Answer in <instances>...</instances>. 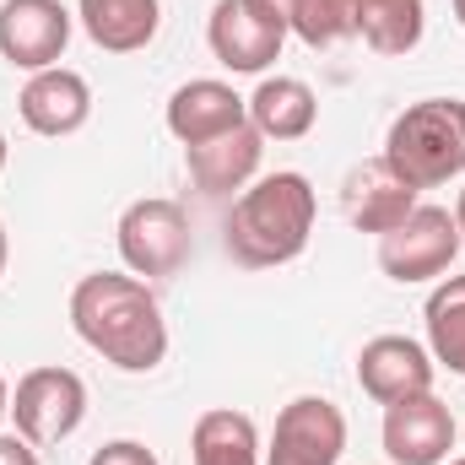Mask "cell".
Here are the masks:
<instances>
[{
	"mask_svg": "<svg viewBox=\"0 0 465 465\" xmlns=\"http://www.w3.org/2000/svg\"><path fill=\"white\" fill-rule=\"evenodd\" d=\"M71 325L119 373H152L168 357V320L152 287L130 271H93L71 292Z\"/></svg>",
	"mask_w": 465,
	"mask_h": 465,
	"instance_id": "obj_1",
	"label": "cell"
},
{
	"mask_svg": "<svg viewBox=\"0 0 465 465\" xmlns=\"http://www.w3.org/2000/svg\"><path fill=\"white\" fill-rule=\"evenodd\" d=\"M320 217L314 184L292 168L254 179L228 212V254L249 271H271V265H292L309 249V232Z\"/></svg>",
	"mask_w": 465,
	"mask_h": 465,
	"instance_id": "obj_2",
	"label": "cell"
},
{
	"mask_svg": "<svg viewBox=\"0 0 465 465\" xmlns=\"http://www.w3.org/2000/svg\"><path fill=\"white\" fill-rule=\"evenodd\" d=\"M379 157L417 195L460 179L465 173V98H422L406 114H395Z\"/></svg>",
	"mask_w": 465,
	"mask_h": 465,
	"instance_id": "obj_3",
	"label": "cell"
},
{
	"mask_svg": "<svg viewBox=\"0 0 465 465\" xmlns=\"http://www.w3.org/2000/svg\"><path fill=\"white\" fill-rule=\"evenodd\" d=\"M87 417V384L76 368H60V362H44V368H27L11 390V422L27 444H65Z\"/></svg>",
	"mask_w": 465,
	"mask_h": 465,
	"instance_id": "obj_4",
	"label": "cell"
},
{
	"mask_svg": "<svg viewBox=\"0 0 465 465\" xmlns=\"http://www.w3.org/2000/svg\"><path fill=\"white\" fill-rule=\"evenodd\" d=\"M119 260L130 276H173L184 260H190V217L179 201L168 195H146V201H130L119 212Z\"/></svg>",
	"mask_w": 465,
	"mask_h": 465,
	"instance_id": "obj_5",
	"label": "cell"
},
{
	"mask_svg": "<svg viewBox=\"0 0 465 465\" xmlns=\"http://www.w3.org/2000/svg\"><path fill=\"white\" fill-rule=\"evenodd\" d=\"M460 228H455V212H444V206H417L401 228H390L379 238V271L390 276V282H401V287H411V282H433V276H444L450 265H455V254H460Z\"/></svg>",
	"mask_w": 465,
	"mask_h": 465,
	"instance_id": "obj_6",
	"label": "cell"
},
{
	"mask_svg": "<svg viewBox=\"0 0 465 465\" xmlns=\"http://www.w3.org/2000/svg\"><path fill=\"white\" fill-rule=\"evenodd\" d=\"M347 450V417L325 395H298L282 406L265 465H341Z\"/></svg>",
	"mask_w": 465,
	"mask_h": 465,
	"instance_id": "obj_7",
	"label": "cell"
},
{
	"mask_svg": "<svg viewBox=\"0 0 465 465\" xmlns=\"http://www.w3.org/2000/svg\"><path fill=\"white\" fill-rule=\"evenodd\" d=\"M379 439H384V455L395 465H444L460 428H455V411L433 390H422V395H406V401L384 406Z\"/></svg>",
	"mask_w": 465,
	"mask_h": 465,
	"instance_id": "obj_8",
	"label": "cell"
},
{
	"mask_svg": "<svg viewBox=\"0 0 465 465\" xmlns=\"http://www.w3.org/2000/svg\"><path fill=\"white\" fill-rule=\"evenodd\" d=\"M71 11L60 0H5L0 5V60L16 71H49L60 65L71 44Z\"/></svg>",
	"mask_w": 465,
	"mask_h": 465,
	"instance_id": "obj_9",
	"label": "cell"
},
{
	"mask_svg": "<svg viewBox=\"0 0 465 465\" xmlns=\"http://www.w3.org/2000/svg\"><path fill=\"white\" fill-rule=\"evenodd\" d=\"M433 373H439L433 351L422 341H411V336H373L368 347L357 351V384L379 406H395L406 395L433 390Z\"/></svg>",
	"mask_w": 465,
	"mask_h": 465,
	"instance_id": "obj_10",
	"label": "cell"
},
{
	"mask_svg": "<svg viewBox=\"0 0 465 465\" xmlns=\"http://www.w3.org/2000/svg\"><path fill=\"white\" fill-rule=\"evenodd\" d=\"M16 114L33 135H76L87 119H93V87L82 71L71 65H49V71H33L27 87L16 93Z\"/></svg>",
	"mask_w": 465,
	"mask_h": 465,
	"instance_id": "obj_11",
	"label": "cell"
},
{
	"mask_svg": "<svg viewBox=\"0 0 465 465\" xmlns=\"http://www.w3.org/2000/svg\"><path fill=\"white\" fill-rule=\"evenodd\" d=\"M206 44H212L217 65H228L232 76H260L282 60L287 33L260 22L243 0H217L212 16H206Z\"/></svg>",
	"mask_w": 465,
	"mask_h": 465,
	"instance_id": "obj_12",
	"label": "cell"
},
{
	"mask_svg": "<svg viewBox=\"0 0 465 465\" xmlns=\"http://www.w3.org/2000/svg\"><path fill=\"white\" fill-rule=\"evenodd\" d=\"M168 135L179 146H201V141H217L228 135L232 124L249 119V98H238L228 82L217 76H201V82H184L173 98H168Z\"/></svg>",
	"mask_w": 465,
	"mask_h": 465,
	"instance_id": "obj_13",
	"label": "cell"
},
{
	"mask_svg": "<svg viewBox=\"0 0 465 465\" xmlns=\"http://www.w3.org/2000/svg\"><path fill=\"white\" fill-rule=\"evenodd\" d=\"M260 157H265V135L249 119L232 124L228 135H217V141L184 146V168H190V179H195L201 195H232V190H243L260 173Z\"/></svg>",
	"mask_w": 465,
	"mask_h": 465,
	"instance_id": "obj_14",
	"label": "cell"
},
{
	"mask_svg": "<svg viewBox=\"0 0 465 465\" xmlns=\"http://www.w3.org/2000/svg\"><path fill=\"white\" fill-rule=\"evenodd\" d=\"M417 206H422L417 190L406 179H395L384 157H373V163H362V168L347 173V217L357 232H379L384 238L390 228H401Z\"/></svg>",
	"mask_w": 465,
	"mask_h": 465,
	"instance_id": "obj_15",
	"label": "cell"
},
{
	"mask_svg": "<svg viewBox=\"0 0 465 465\" xmlns=\"http://www.w3.org/2000/svg\"><path fill=\"white\" fill-rule=\"evenodd\" d=\"M87 38L104 54H135L163 27V0H76Z\"/></svg>",
	"mask_w": 465,
	"mask_h": 465,
	"instance_id": "obj_16",
	"label": "cell"
},
{
	"mask_svg": "<svg viewBox=\"0 0 465 465\" xmlns=\"http://www.w3.org/2000/svg\"><path fill=\"white\" fill-rule=\"evenodd\" d=\"M314 119H320V98L298 76H265L249 93V124L265 141H303L314 130Z\"/></svg>",
	"mask_w": 465,
	"mask_h": 465,
	"instance_id": "obj_17",
	"label": "cell"
},
{
	"mask_svg": "<svg viewBox=\"0 0 465 465\" xmlns=\"http://www.w3.org/2000/svg\"><path fill=\"white\" fill-rule=\"evenodd\" d=\"M190 460L195 465H260L254 417H243V411H232V406L201 411L195 428H190Z\"/></svg>",
	"mask_w": 465,
	"mask_h": 465,
	"instance_id": "obj_18",
	"label": "cell"
},
{
	"mask_svg": "<svg viewBox=\"0 0 465 465\" xmlns=\"http://www.w3.org/2000/svg\"><path fill=\"white\" fill-rule=\"evenodd\" d=\"M428 33L422 0H357V38L373 54H411Z\"/></svg>",
	"mask_w": 465,
	"mask_h": 465,
	"instance_id": "obj_19",
	"label": "cell"
},
{
	"mask_svg": "<svg viewBox=\"0 0 465 465\" xmlns=\"http://www.w3.org/2000/svg\"><path fill=\"white\" fill-rule=\"evenodd\" d=\"M428 351L439 368L450 373H465V271L460 276H444L433 292H428Z\"/></svg>",
	"mask_w": 465,
	"mask_h": 465,
	"instance_id": "obj_20",
	"label": "cell"
},
{
	"mask_svg": "<svg viewBox=\"0 0 465 465\" xmlns=\"http://www.w3.org/2000/svg\"><path fill=\"white\" fill-rule=\"evenodd\" d=\"M292 33H298L309 49H336L341 38L357 33V0H298Z\"/></svg>",
	"mask_w": 465,
	"mask_h": 465,
	"instance_id": "obj_21",
	"label": "cell"
},
{
	"mask_svg": "<svg viewBox=\"0 0 465 465\" xmlns=\"http://www.w3.org/2000/svg\"><path fill=\"white\" fill-rule=\"evenodd\" d=\"M87 465H157V455H152L141 439H109Z\"/></svg>",
	"mask_w": 465,
	"mask_h": 465,
	"instance_id": "obj_22",
	"label": "cell"
},
{
	"mask_svg": "<svg viewBox=\"0 0 465 465\" xmlns=\"http://www.w3.org/2000/svg\"><path fill=\"white\" fill-rule=\"evenodd\" d=\"M260 22H271V27H282V33H292V11H298V0H243Z\"/></svg>",
	"mask_w": 465,
	"mask_h": 465,
	"instance_id": "obj_23",
	"label": "cell"
},
{
	"mask_svg": "<svg viewBox=\"0 0 465 465\" xmlns=\"http://www.w3.org/2000/svg\"><path fill=\"white\" fill-rule=\"evenodd\" d=\"M0 465H38V444H27L22 433H0Z\"/></svg>",
	"mask_w": 465,
	"mask_h": 465,
	"instance_id": "obj_24",
	"label": "cell"
},
{
	"mask_svg": "<svg viewBox=\"0 0 465 465\" xmlns=\"http://www.w3.org/2000/svg\"><path fill=\"white\" fill-rule=\"evenodd\" d=\"M11 417V384H5V373H0V422Z\"/></svg>",
	"mask_w": 465,
	"mask_h": 465,
	"instance_id": "obj_25",
	"label": "cell"
},
{
	"mask_svg": "<svg viewBox=\"0 0 465 465\" xmlns=\"http://www.w3.org/2000/svg\"><path fill=\"white\" fill-rule=\"evenodd\" d=\"M5 260H11V238H5V223H0V276H5Z\"/></svg>",
	"mask_w": 465,
	"mask_h": 465,
	"instance_id": "obj_26",
	"label": "cell"
},
{
	"mask_svg": "<svg viewBox=\"0 0 465 465\" xmlns=\"http://www.w3.org/2000/svg\"><path fill=\"white\" fill-rule=\"evenodd\" d=\"M455 228H460V238H465V184H460V201H455Z\"/></svg>",
	"mask_w": 465,
	"mask_h": 465,
	"instance_id": "obj_27",
	"label": "cell"
},
{
	"mask_svg": "<svg viewBox=\"0 0 465 465\" xmlns=\"http://www.w3.org/2000/svg\"><path fill=\"white\" fill-rule=\"evenodd\" d=\"M5 157H11V146H5V130H0V173H5Z\"/></svg>",
	"mask_w": 465,
	"mask_h": 465,
	"instance_id": "obj_28",
	"label": "cell"
},
{
	"mask_svg": "<svg viewBox=\"0 0 465 465\" xmlns=\"http://www.w3.org/2000/svg\"><path fill=\"white\" fill-rule=\"evenodd\" d=\"M455 16H460V27H465V0H455Z\"/></svg>",
	"mask_w": 465,
	"mask_h": 465,
	"instance_id": "obj_29",
	"label": "cell"
},
{
	"mask_svg": "<svg viewBox=\"0 0 465 465\" xmlns=\"http://www.w3.org/2000/svg\"><path fill=\"white\" fill-rule=\"evenodd\" d=\"M444 465H465V455H460V460H444Z\"/></svg>",
	"mask_w": 465,
	"mask_h": 465,
	"instance_id": "obj_30",
	"label": "cell"
}]
</instances>
